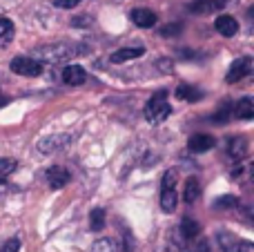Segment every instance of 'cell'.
<instances>
[{"mask_svg":"<svg viewBox=\"0 0 254 252\" xmlns=\"http://www.w3.org/2000/svg\"><path fill=\"white\" fill-rule=\"evenodd\" d=\"M67 141H69L67 134H61V136H49V138H45V141L38 143V150L45 152V154H49V152H54L56 147H63Z\"/></svg>","mask_w":254,"mask_h":252,"instance_id":"18","label":"cell"},{"mask_svg":"<svg viewBox=\"0 0 254 252\" xmlns=\"http://www.w3.org/2000/svg\"><path fill=\"white\" fill-rule=\"evenodd\" d=\"M239 252H254V244L252 241H243L241 239V244H239Z\"/></svg>","mask_w":254,"mask_h":252,"instance_id":"29","label":"cell"},{"mask_svg":"<svg viewBox=\"0 0 254 252\" xmlns=\"http://www.w3.org/2000/svg\"><path fill=\"white\" fill-rule=\"evenodd\" d=\"M198 235H201L198 221H194L192 217H183V221L179 223V237L183 239V244H190V241L198 239Z\"/></svg>","mask_w":254,"mask_h":252,"instance_id":"8","label":"cell"},{"mask_svg":"<svg viewBox=\"0 0 254 252\" xmlns=\"http://www.w3.org/2000/svg\"><path fill=\"white\" fill-rule=\"evenodd\" d=\"M181 31V25H167L161 29V36H172V34H179Z\"/></svg>","mask_w":254,"mask_h":252,"instance_id":"28","label":"cell"},{"mask_svg":"<svg viewBox=\"0 0 254 252\" xmlns=\"http://www.w3.org/2000/svg\"><path fill=\"white\" fill-rule=\"evenodd\" d=\"M119 244L114 239H98L94 241V246L89 248V252H119Z\"/></svg>","mask_w":254,"mask_h":252,"instance_id":"21","label":"cell"},{"mask_svg":"<svg viewBox=\"0 0 254 252\" xmlns=\"http://www.w3.org/2000/svg\"><path fill=\"white\" fill-rule=\"evenodd\" d=\"M13 34H16V27L9 20L7 16H0V49L9 47L13 40Z\"/></svg>","mask_w":254,"mask_h":252,"instance_id":"13","label":"cell"},{"mask_svg":"<svg viewBox=\"0 0 254 252\" xmlns=\"http://www.w3.org/2000/svg\"><path fill=\"white\" fill-rule=\"evenodd\" d=\"M87 47L85 45H69V43H58V45H45V47L36 49V61L38 63H63L67 58L85 56Z\"/></svg>","mask_w":254,"mask_h":252,"instance_id":"1","label":"cell"},{"mask_svg":"<svg viewBox=\"0 0 254 252\" xmlns=\"http://www.w3.org/2000/svg\"><path fill=\"white\" fill-rule=\"evenodd\" d=\"M172 114V107L167 103V92L165 89H158L156 94H152V98L145 105V116L152 125H158Z\"/></svg>","mask_w":254,"mask_h":252,"instance_id":"3","label":"cell"},{"mask_svg":"<svg viewBox=\"0 0 254 252\" xmlns=\"http://www.w3.org/2000/svg\"><path fill=\"white\" fill-rule=\"evenodd\" d=\"M252 71V58L250 56H243V58H237V61L232 63V67H230L228 76H225V80H228L230 85L232 83H239V80H243L246 76H250Z\"/></svg>","mask_w":254,"mask_h":252,"instance_id":"5","label":"cell"},{"mask_svg":"<svg viewBox=\"0 0 254 252\" xmlns=\"http://www.w3.org/2000/svg\"><path fill=\"white\" fill-rule=\"evenodd\" d=\"M11 71L18 76H29V78H34V76L43 74V63H38L31 56H18L11 61Z\"/></svg>","mask_w":254,"mask_h":252,"instance_id":"4","label":"cell"},{"mask_svg":"<svg viewBox=\"0 0 254 252\" xmlns=\"http://www.w3.org/2000/svg\"><path fill=\"white\" fill-rule=\"evenodd\" d=\"M228 154L232 159L241 161L248 154V138L246 136H230L228 138Z\"/></svg>","mask_w":254,"mask_h":252,"instance_id":"12","label":"cell"},{"mask_svg":"<svg viewBox=\"0 0 254 252\" xmlns=\"http://www.w3.org/2000/svg\"><path fill=\"white\" fill-rule=\"evenodd\" d=\"M145 54L143 47H125L119 49V52L112 54V63H125V61H134V58H140Z\"/></svg>","mask_w":254,"mask_h":252,"instance_id":"15","label":"cell"},{"mask_svg":"<svg viewBox=\"0 0 254 252\" xmlns=\"http://www.w3.org/2000/svg\"><path fill=\"white\" fill-rule=\"evenodd\" d=\"M45 179H47V183H49V188H52V190H61V188H65L67 183L71 181V174L67 172L63 165H54V168L47 170Z\"/></svg>","mask_w":254,"mask_h":252,"instance_id":"6","label":"cell"},{"mask_svg":"<svg viewBox=\"0 0 254 252\" xmlns=\"http://www.w3.org/2000/svg\"><path fill=\"white\" fill-rule=\"evenodd\" d=\"M158 67H161V69H167V74H170V69H172V61H158Z\"/></svg>","mask_w":254,"mask_h":252,"instance_id":"30","label":"cell"},{"mask_svg":"<svg viewBox=\"0 0 254 252\" xmlns=\"http://www.w3.org/2000/svg\"><path fill=\"white\" fill-rule=\"evenodd\" d=\"M214 145H216V138L210 136V134H194L188 141V147L192 152H196V154L198 152H210Z\"/></svg>","mask_w":254,"mask_h":252,"instance_id":"11","label":"cell"},{"mask_svg":"<svg viewBox=\"0 0 254 252\" xmlns=\"http://www.w3.org/2000/svg\"><path fill=\"white\" fill-rule=\"evenodd\" d=\"M89 223H92V230H103L105 228V210L103 208H96L92 210V217H89Z\"/></svg>","mask_w":254,"mask_h":252,"instance_id":"22","label":"cell"},{"mask_svg":"<svg viewBox=\"0 0 254 252\" xmlns=\"http://www.w3.org/2000/svg\"><path fill=\"white\" fill-rule=\"evenodd\" d=\"M216 241H219L223 252H239V244H241V239H237V237L228 230H221L219 235H216Z\"/></svg>","mask_w":254,"mask_h":252,"instance_id":"14","label":"cell"},{"mask_svg":"<svg viewBox=\"0 0 254 252\" xmlns=\"http://www.w3.org/2000/svg\"><path fill=\"white\" fill-rule=\"evenodd\" d=\"M7 103H9V98H7V96H0V107L7 105Z\"/></svg>","mask_w":254,"mask_h":252,"instance_id":"31","label":"cell"},{"mask_svg":"<svg viewBox=\"0 0 254 252\" xmlns=\"http://www.w3.org/2000/svg\"><path fill=\"white\" fill-rule=\"evenodd\" d=\"M87 80V71L78 65H67L63 69V83L69 85V87H78V85H85Z\"/></svg>","mask_w":254,"mask_h":252,"instance_id":"9","label":"cell"},{"mask_svg":"<svg viewBox=\"0 0 254 252\" xmlns=\"http://www.w3.org/2000/svg\"><path fill=\"white\" fill-rule=\"evenodd\" d=\"M176 96H179L181 101H190V103H194V101H198V98H201L203 94H201V89L192 87V85L181 83L179 87H176Z\"/></svg>","mask_w":254,"mask_h":252,"instance_id":"20","label":"cell"},{"mask_svg":"<svg viewBox=\"0 0 254 252\" xmlns=\"http://www.w3.org/2000/svg\"><path fill=\"white\" fill-rule=\"evenodd\" d=\"M221 7H225V0H198V2L192 4V11L194 13H212Z\"/></svg>","mask_w":254,"mask_h":252,"instance_id":"19","label":"cell"},{"mask_svg":"<svg viewBox=\"0 0 254 252\" xmlns=\"http://www.w3.org/2000/svg\"><path fill=\"white\" fill-rule=\"evenodd\" d=\"M176 186H179V170L172 168L163 174V181H161V208L167 214H172L176 210V205H179Z\"/></svg>","mask_w":254,"mask_h":252,"instance_id":"2","label":"cell"},{"mask_svg":"<svg viewBox=\"0 0 254 252\" xmlns=\"http://www.w3.org/2000/svg\"><path fill=\"white\" fill-rule=\"evenodd\" d=\"M54 4L61 9H74L76 4H80V0H54Z\"/></svg>","mask_w":254,"mask_h":252,"instance_id":"27","label":"cell"},{"mask_svg":"<svg viewBox=\"0 0 254 252\" xmlns=\"http://www.w3.org/2000/svg\"><path fill=\"white\" fill-rule=\"evenodd\" d=\"M18 248H20V241L18 239H9L4 244H0V252H18Z\"/></svg>","mask_w":254,"mask_h":252,"instance_id":"25","label":"cell"},{"mask_svg":"<svg viewBox=\"0 0 254 252\" xmlns=\"http://www.w3.org/2000/svg\"><path fill=\"white\" fill-rule=\"evenodd\" d=\"M185 252H212L205 239H194L190 244H185Z\"/></svg>","mask_w":254,"mask_h":252,"instance_id":"24","label":"cell"},{"mask_svg":"<svg viewBox=\"0 0 254 252\" xmlns=\"http://www.w3.org/2000/svg\"><path fill=\"white\" fill-rule=\"evenodd\" d=\"M234 116H237L239 121L254 119V103H252V98H241V101L237 103V107H234Z\"/></svg>","mask_w":254,"mask_h":252,"instance_id":"16","label":"cell"},{"mask_svg":"<svg viewBox=\"0 0 254 252\" xmlns=\"http://www.w3.org/2000/svg\"><path fill=\"white\" fill-rule=\"evenodd\" d=\"M129 18H131V22H134L136 27H140V29H149V27H154V25H156V20H158L156 13H154L152 9H147V7L131 9Z\"/></svg>","mask_w":254,"mask_h":252,"instance_id":"7","label":"cell"},{"mask_svg":"<svg viewBox=\"0 0 254 252\" xmlns=\"http://www.w3.org/2000/svg\"><path fill=\"white\" fill-rule=\"evenodd\" d=\"M16 168H18V163L13 159H0V181L7 179Z\"/></svg>","mask_w":254,"mask_h":252,"instance_id":"23","label":"cell"},{"mask_svg":"<svg viewBox=\"0 0 254 252\" xmlns=\"http://www.w3.org/2000/svg\"><path fill=\"white\" fill-rule=\"evenodd\" d=\"M201 196V183L196 181V179H188L183 186V201L185 203H194V201Z\"/></svg>","mask_w":254,"mask_h":252,"instance_id":"17","label":"cell"},{"mask_svg":"<svg viewBox=\"0 0 254 252\" xmlns=\"http://www.w3.org/2000/svg\"><path fill=\"white\" fill-rule=\"evenodd\" d=\"M214 29L219 31L221 36H225V38H232V36H237V31H239V22H237V18L228 16V13H221V16L214 20Z\"/></svg>","mask_w":254,"mask_h":252,"instance_id":"10","label":"cell"},{"mask_svg":"<svg viewBox=\"0 0 254 252\" xmlns=\"http://www.w3.org/2000/svg\"><path fill=\"white\" fill-rule=\"evenodd\" d=\"M239 203V201H237V196H230V194H225L223 196V199H219V201H216V208H232V205H237Z\"/></svg>","mask_w":254,"mask_h":252,"instance_id":"26","label":"cell"}]
</instances>
